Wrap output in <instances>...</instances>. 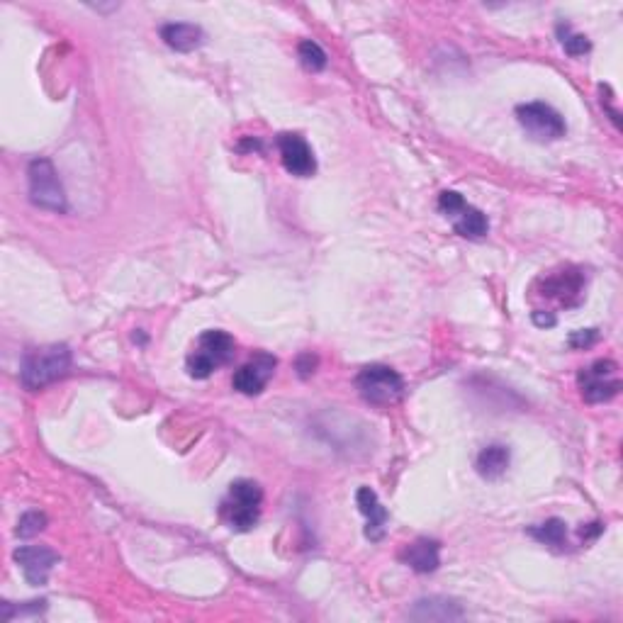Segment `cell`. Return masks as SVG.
<instances>
[{
	"instance_id": "cell-23",
	"label": "cell",
	"mask_w": 623,
	"mask_h": 623,
	"mask_svg": "<svg viewBox=\"0 0 623 623\" xmlns=\"http://www.w3.org/2000/svg\"><path fill=\"white\" fill-rule=\"evenodd\" d=\"M533 322H536L538 327H553L555 317H553V314H548V312L543 314L541 310H538V312H533Z\"/></svg>"
},
{
	"instance_id": "cell-10",
	"label": "cell",
	"mask_w": 623,
	"mask_h": 623,
	"mask_svg": "<svg viewBox=\"0 0 623 623\" xmlns=\"http://www.w3.org/2000/svg\"><path fill=\"white\" fill-rule=\"evenodd\" d=\"M13 558L22 568V575H25V580L30 582L32 587L47 585L49 572H52L54 565H59L61 560L59 555L47 546H22L15 550Z\"/></svg>"
},
{
	"instance_id": "cell-17",
	"label": "cell",
	"mask_w": 623,
	"mask_h": 623,
	"mask_svg": "<svg viewBox=\"0 0 623 623\" xmlns=\"http://www.w3.org/2000/svg\"><path fill=\"white\" fill-rule=\"evenodd\" d=\"M509 463H512V453L502 443H492V446L482 448L480 456L475 460V468L485 480H497L507 473Z\"/></svg>"
},
{
	"instance_id": "cell-20",
	"label": "cell",
	"mask_w": 623,
	"mask_h": 623,
	"mask_svg": "<svg viewBox=\"0 0 623 623\" xmlns=\"http://www.w3.org/2000/svg\"><path fill=\"white\" fill-rule=\"evenodd\" d=\"M558 35H560V44H563V49L570 56H582V54H587L589 49H592L589 39L585 35H572L568 25H565V27L560 25L558 27Z\"/></svg>"
},
{
	"instance_id": "cell-5",
	"label": "cell",
	"mask_w": 623,
	"mask_h": 623,
	"mask_svg": "<svg viewBox=\"0 0 623 623\" xmlns=\"http://www.w3.org/2000/svg\"><path fill=\"white\" fill-rule=\"evenodd\" d=\"M356 387L361 397L375 407H387L402 400L404 380L397 370L390 366H366L358 373Z\"/></svg>"
},
{
	"instance_id": "cell-16",
	"label": "cell",
	"mask_w": 623,
	"mask_h": 623,
	"mask_svg": "<svg viewBox=\"0 0 623 623\" xmlns=\"http://www.w3.org/2000/svg\"><path fill=\"white\" fill-rule=\"evenodd\" d=\"M161 39L176 52L188 54L202 47L205 32H202L200 25H193V22H168V25L161 27Z\"/></svg>"
},
{
	"instance_id": "cell-11",
	"label": "cell",
	"mask_w": 623,
	"mask_h": 623,
	"mask_svg": "<svg viewBox=\"0 0 623 623\" xmlns=\"http://www.w3.org/2000/svg\"><path fill=\"white\" fill-rule=\"evenodd\" d=\"M278 151H280V161H283L285 171L293 173L297 178H310L317 171V161H314V154L310 149V144L300 137V134H280L278 137Z\"/></svg>"
},
{
	"instance_id": "cell-6",
	"label": "cell",
	"mask_w": 623,
	"mask_h": 623,
	"mask_svg": "<svg viewBox=\"0 0 623 623\" xmlns=\"http://www.w3.org/2000/svg\"><path fill=\"white\" fill-rule=\"evenodd\" d=\"M439 210L443 217L453 222L456 234L465 239H482L490 232V222H487L485 212H480L477 207L468 205L463 200V195L456 190H443L439 195Z\"/></svg>"
},
{
	"instance_id": "cell-22",
	"label": "cell",
	"mask_w": 623,
	"mask_h": 623,
	"mask_svg": "<svg viewBox=\"0 0 623 623\" xmlns=\"http://www.w3.org/2000/svg\"><path fill=\"white\" fill-rule=\"evenodd\" d=\"M597 339H599L597 329H580L570 336V346H575V349H585V346H592Z\"/></svg>"
},
{
	"instance_id": "cell-21",
	"label": "cell",
	"mask_w": 623,
	"mask_h": 623,
	"mask_svg": "<svg viewBox=\"0 0 623 623\" xmlns=\"http://www.w3.org/2000/svg\"><path fill=\"white\" fill-rule=\"evenodd\" d=\"M47 529V516L42 512H25L18 521V536L20 538H32L37 533Z\"/></svg>"
},
{
	"instance_id": "cell-15",
	"label": "cell",
	"mask_w": 623,
	"mask_h": 623,
	"mask_svg": "<svg viewBox=\"0 0 623 623\" xmlns=\"http://www.w3.org/2000/svg\"><path fill=\"white\" fill-rule=\"evenodd\" d=\"M356 504L368 521L366 536L370 538V541H383L385 524H387V509L380 504L378 495H375L370 487H361L356 495Z\"/></svg>"
},
{
	"instance_id": "cell-14",
	"label": "cell",
	"mask_w": 623,
	"mask_h": 623,
	"mask_svg": "<svg viewBox=\"0 0 623 623\" xmlns=\"http://www.w3.org/2000/svg\"><path fill=\"white\" fill-rule=\"evenodd\" d=\"M404 565H409L414 572H434L441 565V543L434 538H417L409 543L402 553Z\"/></svg>"
},
{
	"instance_id": "cell-12",
	"label": "cell",
	"mask_w": 623,
	"mask_h": 623,
	"mask_svg": "<svg viewBox=\"0 0 623 623\" xmlns=\"http://www.w3.org/2000/svg\"><path fill=\"white\" fill-rule=\"evenodd\" d=\"M541 295L555 300L560 307H575L580 305L582 295H585V278H582L580 271L565 268V271L548 275L543 280Z\"/></svg>"
},
{
	"instance_id": "cell-8",
	"label": "cell",
	"mask_w": 623,
	"mask_h": 623,
	"mask_svg": "<svg viewBox=\"0 0 623 623\" xmlns=\"http://www.w3.org/2000/svg\"><path fill=\"white\" fill-rule=\"evenodd\" d=\"M582 397L589 404L609 402L611 397L619 395L621 380H619V366L614 361H597L589 368H582L577 375Z\"/></svg>"
},
{
	"instance_id": "cell-19",
	"label": "cell",
	"mask_w": 623,
	"mask_h": 623,
	"mask_svg": "<svg viewBox=\"0 0 623 623\" xmlns=\"http://www.w3.org/2000/svg\"><path fill=\"white\" fill-rule=\"evenodd\" d=\"M297 56H300L302 66H305L307 71H324L329 64L327 52H324L317 42H312V39L300 42V47H297Z\"/></svg>"
},
{
	"instance_id": "cell-18",
	"label": "cell",
	"mask_w": 623,
	"mask_h": 623,
	"mask_svg": "<svg viewBox=\"0 0 623 623\" xmlns=\"http://www.w3.org/2000/svg\"><path fill=\"white\" fill-rule=\"evenodd\" d=\"M529 536L536 538V541L543 543V546H550L555 550H563L565 546H568V529H565L563 519L543 521V524L529 529Z\"/></svg>"
},
{
	"instance_id": "cell-3",
	"label": "cell",
	"mask_w": 623,
	"mask_h": 623,
	"mask_svg": "<svg viewBox=\"0 0 623 623\" xmlns=\"http://www.w3.org/2000/svg\"><path fill=\"white\" fill-rule=\"evenodd\" d=\"M263 490L254 480H237L229 487V495L222 502V516L232 531H251L261 519Z\"/></svg>"
},
{
	"instance_id": "cell-7",
	"label": "cell",
	"mask_w": 623,
	"mask_h": 623,
	"mask_svg": "<svg viewBox=\"0 0 623 623\" xmlns=\"http://www.w3.org/2000/svg\"><path fill=\"white\" fill-rule=\"evenodd\" d=\"M516 120L536 142H558L565 137L563 115L546 103H524L516 108Z\"/></svg>"
},
{
	"instance_id": "cell-2",
	"label": "cell",
	"mask_w": 623,
	"mask_h": 623,
	"mask_svg": "<svg viewBox=\"0 0 623 623\" xmlns=\"http://www.w3.org/2000/svg\"><path fill=\"white\" fill-rule=\"evenodd\" d=\"M234 344L232 336L227 331L210 329L205 334H200V339L195 341L193 351L188 353V375L195 380H207L217 368H222L224 363H229L234 358Z\"/></svg>"
},
{
	"instance_id": "cell-1",
	"label": "cell",
	"mask_w": 623,
	"mask_h": 623,
	"mask_svg": "<svg viewBox=\"0 0 623 623\" xmlns=\"http://www.w3.org/2000/svg\"><path fill=\"white\" fill-rule=\"evenodd\" d=\"M71 370V349L64 344L42 346L30 349L22 358L20 380L27 390H42V387L66 378Z\"/></svg>"
},
{
	"instance_id": "cell-9",
	"label": "cell",
	"mask_w": 623,
	"mask_h": 623,
	"mask_svg": "<svg viewBox=\"0 0 623 623\" xmlns=\"http://www.w3.org/2000/svg\"><path fill=\"white\" fill-rule=\"evenodd\" d=\"M275 366H278V361H275L271 353L263 351L256 353L251 361H246L244 366L234 373L232 378L234 390H239L241 395H261V392L266 390L268 380L273 378Z\"/></svg>"
},
{
	"instance_id": "cell-4",
	"label": "cell",
	"mask_w": 623,
	"mask_h": 623,
	"mask_svg": "<svg viewBox=\"0 0 623 623\" xmlns=\"http://www.w3.org/2000/svg\"><path fill=\"white\" fill-rule=\"evenodd\" d=\"M27 181H30V200L32 205L42 207V210L52 212H66L69 202H66L64 185L59 181L54 164L49 159H35L27 168Z\"/></svg>"
},
{
	"instance_id": "cell-13",
	"label": "cell",
	"mask_w": 623,
	"mask_h": 623,
	"mask_svg": "<svg viewBox=\"0 0 623 623\" xmlns=\"http://www.w3.org/2000/svg\"><path fill=\"white\" fill-rule=\"evenodd\" d=\"M465 611L456 599L448 597H429L414 602L412 611H409V619L414 621H458L463 619Z\"/></svg>"
}]
</instances>
